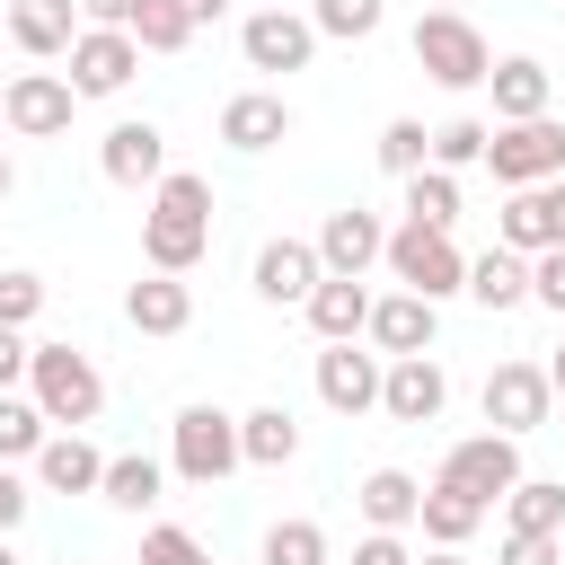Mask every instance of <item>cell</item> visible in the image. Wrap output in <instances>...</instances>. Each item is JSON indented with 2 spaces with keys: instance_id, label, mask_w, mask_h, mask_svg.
Returning a JSON list of instances; mask_svg holds the SVG:
<instances>
[{
  "instance_id": "1",
  "label": "cell",
  "mask_w": 565,
  "mask_h": 565,
  "mask_svg": "<svg viewBox=\"0 0 565 565\" xmlns=\"http://www.w3.org/2000/svg\"><path fill=\"white\" fill-rule=\"evenodd\" d=\"M141 256L150 274H194L212 256V185L194 168H168L150 185V212H141Z\"/></svg>"
},
{
  "instance_id": "2",
  "label": "cell",
  "mask_w": 565,
  "mask_h": 565,
  "mask_svg": "<svg viewBox=\"0 0 565 565\" xmlns=\"http://www.w3.org/2000/svg\"><path fill=\"white\" fill-rule=\"evenodd\" d=\"M26 380H35V415L62 424V433L97 424V406H106V380H97V362L79 344H35L26 353Z\"/></svg>"
},
{
  "instance_id": "3",
  "label": "cell",
  "mask_w": 565,
  "mask_h": 565,
  "mask_svg": "<svg viewBox=\"0 0 565 565\" xmlns=\"http://www.w3.org/2000/svg\"><path fill=\"white\" fill-rule=\"evenodd\" d=\"M380 265L397 274V291H415V300H433V309L468 282V256L450 247V230H424V221H397L388 247H380Z\"/></svg>"
},
{
  "instance_id": "4",
  "label": "cell",
  "mask_w": 565,
  "mask_h": 565,
  "mask_svg": "<svg viewBox=\"0 0 565 565\" xmlns=\"http://www.w3.org/2000/svg\"><path fill=\"white\" fill-rule=\"evenodd\" d=\"M415 71H424V79H441V88H486V71H494V44H486L468 18H450V9H424V18H415Z\"/></svg>"
},
{
  "instance_id": "5",
  "label": "cell",
  "mask_w": 565,
  "mask_h": 565,
  "mask_svg": "<svg viewBox=\"0 0 565 565\" xmlns=\"http://www.w3.org/2000/svg\"><path fill=\"white\" fill-rule=\"evenodd\" d=\"M168 459H177L185 486H221L230 468H247V459H238V415H221V406H177Z\"/></svg>"
},
{
  "instance_id": "6",
  "label": "cell",
  "mask_w": 565,
  "mask_h": 565,
  "mask_svg": "<svg viewBox=\"0 0 565 565\" xmlns=\"http://www.w3.org/2000/svg\"><path fill=\"white\" fill-rule=\"evenodd\" d=\"M486 168H494V185H503V194L565 177V124H556V115H530V124H494V141H486Z\"/></svg>"
},
{
  "instance_id": "7",
  "label": "cell",
  "mask_w": 565,
  "mask_h": 565,
  "mask_svg": "<svg viewBox=\"0 0 565 565\" xmlns=\"http://www.w3.org/2000/svg\"><path fill=\"white\" fill-rule=\"evenodd\" d=\"M433 486H459V494H477L486 512L521 486V441L512 433H468V441H450V459H441V477Z\"/></svg>"
},
{
  "instance_id": "8",
  "label": "cell",
  "mask_w": 565,
  "mask_h": 565,
  "mask_svg": "<svg viewBox=\"0 0 565 565\" xmlns=\"http://www.w3.org/2000/svg\"><path fill=\"white\" fill-rule=\"evenodd\" d=\"M62 62H71V71H62V79H71V97H115V88L141 71V44H132L124 26H79Z\"/></svg>"
},
{
  "instance_id": "9",
  "label": "cell",
  "mask_w": 565,
  "mask_h": 565,
  "mask_svg": "<svg viewBox=\"0 0 565 565\" xmlns=\"http://www.w3.org/2000/svg\"><path fill=\"white\" fill-rule=\"evenodd\" d=\"M547 406H556V388H547V371L539 362H494L486 371V433H539L547 424Z\"/></svg>"
},
{
  "instance_id": "10",
  "label": "cell",
  "mask_w": 565,
  "mask_h": 565,
  "mask_svg": "<svg viewBox=\"0 0 565 565\" xmlns=\"http://www.w3.org/2000/svg\"><path fill=\"white\" fill-rule=\"evenodd\" d=\"M238 53H247V71H309V53H318V26L300 18V9H247V26H238Z\"/></svg>"
},
{
  "instance_id": "11",
  "label": "cell",
  "mask_w": 565,
  "mask_h": 565,
  "mask_svg": "<svg viewBox=\"0 0 565 565\" xmlns=\"http://www.w3.org/2000/svg\"><path fill=\"white\" fill-rule=\"evenodd\" d=\"M71 79L62 71H18L9 88H0V124L9 132H26V141H53V132H71Z\"/></svg>"
},
{
  "instance_id": "12",
  "label": "cell",
  "mask_w": 565,
  "mask_h": 565,
  "mask_svg": "<svg viewBox=\"0 0 565 565\" xmlns=\"http://www.w3.org/2000/svg\"><path fill=\"white\" fill-rule=\"evenodd\" d=\"M494 247H512V256H547V247H565V177L521 185V194L503 203V221H494Z\"/></svg>"
},
{
  "instance_id": "13",
  "label": "cell",
  "mask_w": 565,
  "mask_h": 565,
  "mask_svg": "<svg viewBox=\"0 0 565 565\" xmlns=\"http://www.w3.org/2000/svg\"><path fill=\"white\" fill-rule=\"evenodd\" d=\"M441 406H450V371H441L433 353L380 362V415H397V424H441Z\"/></svg>"
},
{
  "instance_id": "14",
  "label": "cell",
  "mask_w": 565,
  "mask_h": 565,
  "mask_svg": "<svg viewBox=\"0 0 565 565\" xmlns=\"http://www.w3.org/2000/svg\"><path fill=\"white\" fill-rule=\"evenodd\" d=\"M97 168H106V185H159V177H168V132H159L150 115H124V124H106V141H97Z\"/></svg>"
},
{
  "instance_id": "15",
  "label": "cell",
  "mask_w": 565,
  "mask_h": 565,
  "mask_svg": "<svg viewBox=\"0 0 565 565\" xmlns=\"http://www.w3.org/2000/svg\"><path fill=\"white\" fill-rule=\"evenodd\" d=\"M309 247H318V265H327V274H353V282H362V274L380 265V247H388V230H380V212H362V203H344V212H327V230H318Z\"/></svg>"
},
{
  "instance_id": "16",
  "label": "cell",
  "mask_w": 565,
  "mask_h": 565,
  "mask_svg": "<svg viewBox=\"0 0 565 565\" xmlns=\"http://www.w3.org/2000/svg\"><path fill=\"white\" fill-rule=\"evenodd\" d=\"M318 282H327V265H318L309 238H265V247H256V291H265L274 309H300Z\"/></svg>"
},
{
  "instance_id": "17",
  "label": "cell",
  "mask_w": 565,
  "mask_h": 565,
  "mask_svg": "<svg viewBox=\"0 0 565 565\" xmlns=\"http://www.w3.org/2000/svg\"><path fill=\"white\" fill-rule=\"evenodd\" d=\"M433 327H441V309L433 300H415V291H388V300H371V344H380V362H406V353H433Z\"/></svg>"
},
{
  "instance_id": "18",
  "label": "cell",
  "mask_w": 565,
  "mask_h": 565,
  "mask_svg": "<svg viewBox=\"0 0 565 565\" xmlns=\"http://www.w3.org/2000/svg\"><path fill=\"white\" fill-rule=\"evenodd\" d=\"M318 397H327L335 415H371V406H380V353L327 344V353H318Z\"/></svg>"
},
{
  "instance_id": "19",
  "label": "cell",
  "mask_w": 565,
  "mask_h": 565,
  "mask_svg": "<svg viewBox=\"0 0 565 565\" xmlns=\"http://www.w3.org/2000/svg\"><path fill=\"white\" fill-rule=\"evenodd\" d=\"M124 318H132L141 335H185V327H194V291H185V274H141V282L124 291Z\"/></svg>"
},
{
  "instance_id": "20",
  "label": "cell",
  "mask_w": 565,
  "mask_h": 565,
  "mask_svg": "<svg viewBox=\"0 0 565 565\" xmlns=\"http://www.w3.org/2000/svg\"><path fill=\"white\" fill-rule=\"evenodd\" d=\"M300 318L318 327V344H353V335L371 327V291H362L353 274H327V282L300 300Z\"/></svg>"
},
{
  "instance_id": "21",
  "label": "cell",
  "mask_w": 565,
  "mask_h": 565,
  "mask_svg": "<svg viewBox=\"0 0 565 565\" xmlns=\"http://www.w3.org/2000/svg\"><path fill=\"white\" fill-rule=\"evenodd\" d=\"M71 35H79V0H18L9 9V44L35 53V62H62Z\"/></svg>"
},
{
  "instance_id": "22",
  "label": "cell",
  "mask_w": 565,
  "mask_h": 565,
  "mask_svg": "<svg viewBox=\"0 0 565 565\" xmlns=\"http://www.w3.org/2000/svg\"><path fill=\"white\" fill-rule=\"evenodd\" d=\"M486 88H494V124H530V115H547V97H556L547 62H530V53L494 62V71H486Z\"/></svg>"
},
{
  "instance_id": "23",
  "label": "cell",
  "mask_w": 565,
  "mask_h": 565,
  "mask_svg": "<svg viewBox=\"0 0 565 565\" xmlns=\"http://www.w3.org/2000/svg\"><path fill=\"white\" fill-rule=\"evenodd\" d=\"M221 141L230 150H274V141H291V106L274 88H247V97L221 106Z\"/></svg>"
},
{
  "instance_id": "24",
  "label": "cell",
  "mask_w": 565,
  "mask_h": 565,
  "mask_svg": "<svg viewBox=\"0 0 565 565\" xmlns=\"http://www.w3.org/2000/svg\"><path fill=\"white\" fill-rule=\"evenodd\" d=\"M477 309H521L530 300V256H512V247H486V256H468V282H459Z\"/></svg>"
},
{
  "instance_id": "25",
  "label": "cell",
  "mask_w": 565,
  "mask_h": 565,
  "mask_svg": "<svg viewBox=\"0 0 565 565\" xmlns=\"http://www.w3.org/2000/svg\"><path fill=\"white\" fill-rule=\"evenodd\" d=\"M238 459H247V468H291V459H300L291 406H247V415H238Z\"/></svg>"
},
{
  "instance_id": "26",
  "label": "cell",
  "mask_w": 565,
  "mask_h": 565,
  "mask_svg": "<svg viewBox=\"0 0 565 565\" xmlns=\"http://www.w3.org/2000/svg\"><path fill=\"white\" fill-rule=\"evenodd\" d=\"M35 477H44L53 494H97L106 459H97V441H79V433H44V450H35Z\"/></svg>"
},
{
  "instance_id": "27",
  "label": "cell",
  "mask_w": 565,
  "mask_h": 565,
  "mask_svg": "<svg viewBox=\"0 0 565 565\" xmlns=\"http://www.w3.org/2000/svg\"><path fill=\"white\" fill-rule=\"evenodd\" d=\"M415 521H424V539H433V547H468V539L486 530V503H477V494H459V486H424Z\"/></svg>"
},
{
  "instance_id": "28",
  "label": "cell",
  "mask_w": 565,
  "mask_h": 565,
  "mask_svg": "<svg viewBox=\"0 0 565 565\" xmlns=\"http://www.w3.org/2000/svg\"><path fill=\"white\" fill-rule=\"evenodd\" d=\"M353 503H362V521H371V530H406V521H415V503H424V486H415L406 468H371V477L353 486Z\"/></svg>"
},
{
  "instance_id": "29",
  "label": "cell",
  "mask_w": 565,
  "mask_h": 565,
  "mask_svg": "<svg viewBox=\"0 0 565 565\" xmlns=\"http://www.w3.org/2000/svg\"><path fill=\"white\" fill-rule=\"evenodd\" d=\"M503 512H512L521 539H556V530H565V486H556V477H521V486L503 494Z\"/></svg>"
},
{
  "instance_id": "30",
  "label": "cell",
  "mask_w": 565,
  "mask_h": 565,
  "mask_svg": "<svg viewBox=\"0 0 565 565\" xmlns=\"http://www.w3.org/2000/svg\"><path fill=\"white\" fill-rule=\"evenodd\" d=\"M97 494H106L115 512H150V503H159V459H141V450H124V459H106V477H97Z\"/></svg>"
},
{
  "instance_id": "31",
  "label": "cell",
  "mask_w": 565,
  "mask_h": 565,
  "mask_svg": "<svg viewBox=\"0 0 565 565\" xmlns=\"http://www.w3.org/2000/svg\"><path fill=\"white\" fill-rule=\"evenodd\" d=\"M406 221L450 230V221H459V177H450V168H415V177H406Z\"/></svg>"
},
{
  "instance_id": "32",
  "label": "cell",
  "mask_w": 565,
  "mask_h": 565,
  "mask_svg": "<svg viewBox=\"0 0 565 565\" xmlns=\"http://www.w3.org/2000/svg\"><path fill=\"white\" fill-rule=\"evenodd\" d=\"M486 141H494L486 115H450V124L433 132V168H450V177H459V168H486Z\"/></svg>"
},
{
  "instance_id": "33",
  "label": "cell",
  "mask_w": 565,
  "mask_h": 565,
  "mask_svg": "<svg viewBox=\"0 0 565 565\" xmlns=\"http://www.w3.org/2000/svg\"><path fill=\"white\" fill-rule=\"evenodd\" d=\"M380 18H388V0H309V26L318 35H344V44L380 35Z\"/></svg>"
},
{
  "instance_id": "34",
  "label": "cell",
  "mask_w": 565,
  "mask_h": 565,
  "mask_svg": "<svg viewBox=\"0 0 565 565\" xmlns=\"http://www.w3.org/2000/svg\"><path fill=\"white\" fill-rule=\"evenodd\" d=\"M44 433H53V424L35 415V397H0V468H9V459H35Z\"/></svg>"
},
{
  "instance_id": "35",
  "label": "cell",
  "mask_w": 565,
  "mask_h": 565,
  "mask_svg": "<svg viewBox=\"0 0 565 565\" xmlns=\"http://www.w3.org/2000/svg\"><path fill=\"white\" fill-rule=\"evenodd\" d=\"M380 168H388V177H415V168H433V132H424L415 115H397V124L380 132Z\"/></svg>"
},
{
  "instance_id": "36",
  "label": "cell",
  "mask_w": 565,
  "mask_h": 565,
  "mask_svg": "<svg viewBox=\"0 0 565 565\" xmlns=\"http://www.w3.org/2000/svg\"><path fill=\"white\" fill-rule=\"evenodd\" d=\"M132 44H141V53H185V44H194V26H185V9H168V0H141V18H132Z\"/></svg>"
},
{
  "instance_id": "37",
  "label": "cell",
  "mask_w": 565,
  "mask_h": 565,
  "mask_svg": "<svg viewBox=\"0 0 565 565\" xmlns=\"http://www.w3.org/2000/svg\"><path fill=\"white\" fill-rule=\"evenodd\" d=\"M265 565H327V530L318 521H274L265 530Z\"/></svg>"
},
{
  "instance_id": "38",
  "label": "cell",
  "mask_w": 565,
  "mask_h": 565,
  "mask_svg": "<svg viewBox=\"0 0 565 565\" xmlns=\"http://www.w3.org/2000/svg\"><path fill=\"white\" fill-rule=\"evenodd\" d=\"M141 565H212V556H203V539H194V530L159 521V530H141Z\"/></svg>"
},
{
  "instance_id": "39",
  "label": "cell",
  "mask_w": 565,
  "mask_h": 565,
  "mask_svg": "<svg viewBox=\"0 0 565 565\" xmlns=\"http://www.w3.org/2000/svg\"><path fill=\"white\" fill-rule=\"evenodd\" d=\"M44 309V282L35 274H0V327H26Z\"/></svg>"
},
{
  "instance_id": "40",
  "label": "cell",
  "mask_w": 565,
  "mask_h": 565,
  "mask_svg": "<svg viewBox=\"0 0 565 565\" xmlns=\"http://www.w3.org/2000/svg\"><path fill=\"white\" fill-rule=\"evenodd\" d=\"M530 300L565 318V247H547V256H530Z\"/></svg>"
},
{
  "instance_id": "41",
  "label": "cell",
  "mask_w": 565,
  "mask_h": 565,
  "mask_svg": "<svg viewBox=\"0 0 565 565\" xmlns=\"http://www.w3.org/2000/svg\"><path fill=\"white\" fill-rule=\"evenodd\" d=\"M353 565H415V556H406V539H397V530H371V539L353 547Z\"/></svg>"
},
{
  "instance_id": "42",
  "label": "cell",
  "mask_w": 565,
  "mask_h": 565,
  "mask_svg": "<svg viewBox=\"0 0 565 565\" xmlns=\"http://www.w3.org/2000/svg\"><path fill=\"white\" fill-rule=\"evenodd\" d=\"M26 353H35V344H26L18 327H0V397H9L18 380H26Z\"/></svg>"
},
{
  "instance_id": "43",
  "label": "cell",
  "mask_w": 565,
  "mask_h": 565,
  "mask_svg": "<svg viewBox=\"0 0 565 565\" xmlns=\"http://www.w3.org/2000/svg\"><path fill=\"white\" fill-rule=\"evenodd\" d=\"M132 18H141V0H79V26H124L132 35Z\"/></svg>"
},
{
  "instance_id": "44",
  "label": "cell",
  "mask_w": 565,
  "mask_h": 565,
  "mask_svg": "<svg viewBox=\"0 0 565 565\" xmlns=\"http://www.w3.org/2000/svg\"><path fill=\"white\" fill-rule=\"evenodd\" d=\"M503 565H556V539H521V530H512V539H503Z\"/></svg>"
},
{
  "instance_id": "45",
  "label": "cell",
  "mask_w": 565,
  "mask_h": 565,
  "mask_svg": "<svg viewBox=\"0 0 565 565\" xmlns=\"http://www.w3.org/2000/svg\"><path fill=\"white\" fill-rule=\"evenodd\" d=\"M26 503H35V494H26V486H18V477H9V468H0V539H9V530H18V521H26Z\"/></svg>"
},
{
  "instance_id": "46",
  "label": "cell",
  "mask_w": 565,
  "mask_h": 565,
  "mask_svg": "<svg viewBox=\"0 0 565 565\" xmlns=\"http://www.w3.org/2000/svg\"><path fill=\"white\" fill-rule=\"evenodd\" d=\"M168 9H185V26H203V18H221L230 0H168Z\"/></svg>"
},
{
  "instance_id": "47",
  "label": "cell",
  "mask_w": 565,
  "mask_h": 565,
  "mask_svg": "<svg viewBox=\"0 0 565 565\" xmlns=\"http://www.w3.org/2000/svg\"><path fill=\"white\" fill-rule=\"evenodd\" d=\"M547 388H556V397H565V353H556V362H547Z\"/></svg>"
},
{
  "instance_id": "48",
  "label": "cell",
  "mask_w": 565,
  "mask_h": 565,
  "mask_svg": "<svg viewBox=\"0 0 565 565\" xmlns=\"http://www.w3.org/2000/svg\"><path fill=\"white\" fill-rule=\"evenodd\" d=\"M424 565H468V556H459V547H433V556H424Z\"/></svg>"
},
{
  "instance_id": "49",
  "label": "cell",
  "mask_w": 565,
  "mask_h": 565,
  "mask_svg": "<svg viewBox=\"0 0 565 565\" xmlns=\"http://www.w3.org/2000/svg\"><path fill=\"white\" fill-rule=\"evenodd\" d=\"M9 185H18V177H9V159H0V203H9Z\"/></svg>"
},
{
  "instance_id": "50",
  "label": "cell",
  "mask_w": 565,
  "mask_h": 565,
  "mask_svg": "<svg viewBox=\"0 0 565 565\" xmlns=\"http://www.w3.org/2000/svg\"><path fill=\"white\" fill-rule=\"evenodd\" d=\"M433 9H450V18H468V0H433Z\"/></svg>"
},
{
  "instance_id": "51",
  "label": "cell",
  "mask_w": 565,
  "mask_h": 565,
  "mask_svg": "<svg viewBox=\"0 0 565 565\" xmlns=\"http://www.w3.org/2000/svg\"><path fill=\"white\" fill-rule=\"evenodd\" d=\"M0 565H26V556H18V547H9V539H0Z\"/></svg>"
},
{
  "instance_id": "52",
  "label": "cell",
  "mask_w": 565,
  "mask_h": 565,
  "mask_svg": "<svg viewBox=\"0 0 565 565\" xmlns=\"http://www.w3.org/2000/svg\"><path fill=\"white\" fill-rule=\"evenodd\" d=\"M256 9H274V0H256Z\"/></svg>"
}]
</instances>
